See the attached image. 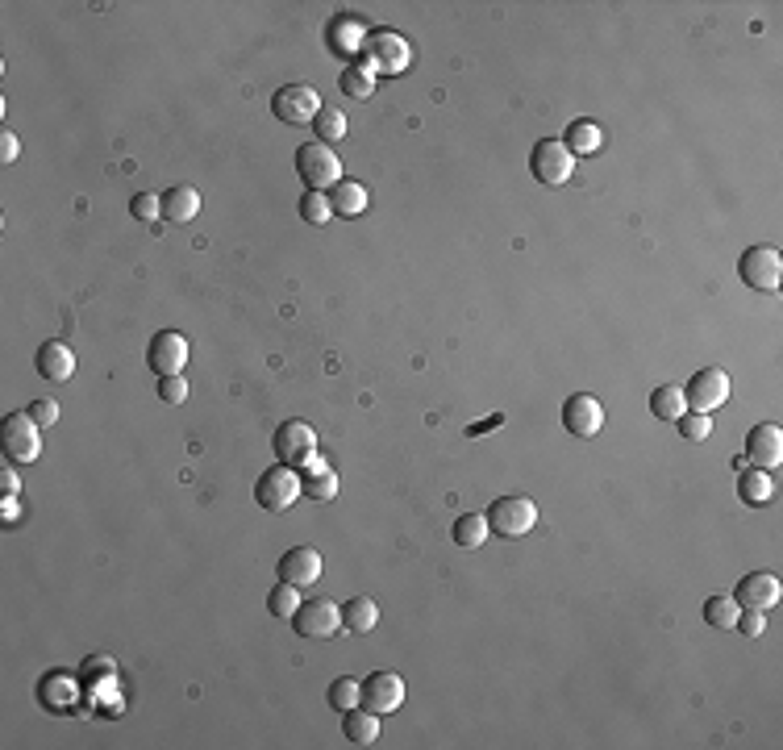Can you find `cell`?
I'll return each instance as SVG.
<instances>
[{
	"label": "cell",
	"mask_w": 783,
	"mask_h": 750,
	"mask_svg": "<svg viewBox=\"0 0 783 750\" xmlns=\"http://www.w3.org/2000/svg\"><path fill=\"white\" fill-rule=\"evenodd\" d=\"M267 609L275 613V617H284V621H292V613L300 609V588L296 584H275L271 592H267Z\"/></svg>",
	"instance_id": "cell-32"
},
{
	"label": "cell",
	"mask_w": 783,
	"mask_h": 750,
	"mask_svg": "<svg viewBox=\"0 0 783 750\" xmlns=\"http://www.w3.org/2000/svg\"><path fill=\"white\" fill-rule=\"evenodd\" d=\"M484 517H488V530L496 538L517 542L538 525V505L529 496H500V500H492V509Z\"/></svg>",
	"instance_id": "cell-2"
},
{
	"label": "cell",
	"mask_w": 783,
	"mask_h": 750,
	"mask_svg": "<svg viewBox=\"0 0 783 750\" xmlns=\"http://www.w3.org/2000/svg\"><path fill=\"white\" fill-rule=\"evenodd\" d=\"M734 625H738V630H742L746 638H759V634L767 630V613H759V609H742Z\"/></svg>",
	"instance_id": "cell-38"
},
{
	"label": "cell",
	"mask_w": 783,
	"mask_h": 750,
	"mask_svg": "<svg viewBox=\"0 0 783 750\" xmlns=\"http://www.w3.org/2000/svg\"><path fill=\"white\" fill-rule=\"evenodd\" d=\"M321 571H325V563H321V555L313 546H292L280 559V580L296 584V588H313L321 580Z\"/></svg>",
	"instance_id": "cell-17"
},
{
	"label": "cell",
	"mask_w": 783,
	"mask_h": 750,
	"mask_svg": "<svg viewBox=\"0 0 783 750\" xmlns=\"http://www.w3.org/2000/svg\"><path fill=\"white\" fill-rule=\"evenodd\" d=\"M296 175L305 180L309 192H325L342 184V159L325 142H305L296 150Z\"/></svg>",
	"instance_id": "cell-3"
},
{
	"label": "cell",
	"mask_w": 783,
	"mask_h": 750,
	"mask_svg": "<svg viewBox=\"0 0 783 750\" xmlns=\"http://www.w3.org/2000/svg\"><path fill=\"white\" fill-rule=\"evenodd\" d=\"M321 109H325L321 96L309 84H284L280 92L271 96V113L280 117L284 125H313Z\"/></svg>",
	"instance_id": "cell-7"
},
{
	"label": "cell",
	"mask_w": 783,
	"mask_h": 750,
	"mask_svg": "<svg viewBox=\"0 0 783 750\" xmlns=\"http://www.w3.org/2000/svg\"><path fill=\"white\" fill-rule=\"evenodd\" d=\"M325 700H330V709L350 713V709L359 705V680H350V675H338V680L325 688Z\"/></svg>",
	"instance_id": "cell-30"
},
{
	"label": "cell",
	"mask_w": 783,
	"mask_h": 750,
	"mask_svg": "<svg viewBox=\"0 0 783 750\" xmlns=\"http://www.w3.org/2000/svg\"><path fill=\"white\" fill-rule=\"evenodd\" d=\"M342 734L355 742V746H371L375 738H380V713L355 705L350 713H342Z\"/></svg>",
	"instance_id": "cell-22"
},
{
	"label": "cell",
	"mask_w": 783,
	"mask_h": 750,
	"mask_svg": "<svg viewBox=\"0 0 783 750\" xmlns=\"http://www.w3.org/2000/svg\"><path fill=\"white\" fill-rule=\"evenodd\" d=\"M675 425H679V434H684L688 442H709V434H713V417L709 413H684Z\"/></svg>",
	"instance_id": "cell-34"
},
{
	"label": "cell",
	"mask_w": 783,
	"mask_h": 750,
	"mask_svg": "<svg viewBox=\"0 0 783 750\" xmlns=\"http://www.w3.org/2000/svg\"><path fill=\"white\" fill-rule=\"evenodd\" d=\"M275 455H280L284 467H309L317 459V434L309 421H284L275 430Z\"/></svg>",
	"instance_id": "cell-8"
},
{
	"label": "cell",
	"mask_w": 783,
	"mask_h": 750,
	"mask_svg": "<svg viewBox=\"0 0 783 750\" xmlns=\"http://www.w3.org/2000/svg\"><path fill=\"white\" fill-rule=\"evenodd\" d=\"M684 400H688V409L692 413H717L725 400H729V375L721 367H704L692 375V384L684 388Z\"/></svg>",
	"instance_id": "cell-11"
},
{
	"label": "cell",
	"mask_w": 783,
	"mask_h": 750,
	"mask_svg": "<svg viewBox=\"0 0 783 750\" xmlns=\"http://www.w3.org/2000/svg\"><path fill=\"white\" fill-rule=\"evenodd\" d=\"M409 42H404L396 30H375L363 38L359 46V63L380 80V75H400L404 67H409Z\"/></svg>",
	"instance_id": "cell-1"
},
{
	"label": "cell",
	"mask_w": 783,
	"mask_h": 750,
	"mask_svg": "<svg viewBox=\"0 0 783 750\" xmlns=\"http://www.w3.org/2000/svg\"><path fill=\"white\" fill-rule=\"evenodd\" d=\"M488 517L484 513H463L459 521H454V542H459L463 550H479L488 542Z\"/></svg>",
	"instance_id": "cell-27"
},
{
	"label": "cell",
	"mask_w": 783,
	"mask_h": 750,
	"mask_svg": "<svg viewBox=\"0 0 783 750\" xmlns=\"http://www.w3.org/2000/svg\"><path fill=\"white\" fill-rule=\"evenodd\" d=\"M650 413L659 417V421H679V417L688 413L684 388H675V384H663V388H654V392H650Z\"/></svg>",
	"instance_id": "cell-26"
},
{
	"label": "cell",
	"mask_w": 783,
	"mask_h": 750,
	"mask_svg": "<svg viewBox=\"0 0 783 750\" xmlns=\"http://www.w3.org/2000/svg\"><path fill=\"white\" fill-rule=\"evenodd\" d=\"M292 625L300 638L325 642L342 630V605H334V600H300V609L292 613Z\"/></svg>",
	"instance_id": "cell-6"
},
{
	"label": "cell",
	"mask_w": 783,
	"mask_h": 750,
	"mask_svg": "<svg viewBox=\"0 0 783 750\" xmlns=\"http://www.w3.org/2000/svg\"><path fill=\"white\" fill-rule=\"evenodd\" d=\"M529 171H534L538 184L559 188L575 175V155L559 138H542V142H534V150H529Z\"/></svg>",
	"instance_id": "cell-4"
},
{
	"label": "cell",
	"mask_w": 783,
	"mask_h": 750,
	"mask_svg": "<svg viewBox=\"0 0 783 750\" xmlns=\"http://www.w3.org/2000/svg\"><path fill=\"white\" fill-rule=\"evenodd\" d=\"M0 442H5L9 463H34L42 455V434H38V421L30 413H9L5 430H0Z\"/></svg>",
	"instance_id": "cell-10"
},
{
	"label": "cell",
	"mask_w": 783,
	"mask_h": 750,
	"mask_svg": "<svg viewBox=\"0 0 783 750\" xmlns=\"http://www.w3.org/2000/svg\"><path fill=\"white\" fill-rule=\"evenodd\" d=\"M313 130H317V142H342L346 138V113L342 109H330L325 105L321 113H317V121H313Z\"/></svg>",
	"instance_id": "cell-29"
},
{
	"label": "cell",
	"mask_w": 783,
	"mask_h": 750,
	"mask_svg": "<svg viewBox=\"0 0 783 750\" xmlns=\"http://www.w3.org/2000/svg\"><path fill=\"white\" fill-rule=\"evenodd\" d=\"M375 625H380V605H375L371 596H355L342 605V630L350 634H371Z\"/></svg>",
	"instance_id": "cell-21"
},
{
	"label": "cell",
	"mask_w": 783,
	"mask_h": 750,
	"mask_svg": "<svg viewBox=\"0 0 783 750\" xmlns=\"http://www.w3.org/2000/svg\"><path fill=\"white\" fill-rule=\"evenodd\" d=\"M17 150H21V146H17V134H13V130L0 134V159L13 163V159H17Z\"/></svg>",
	"instance_id": "cell-39"
},
{
	"label": "cell",
	"mask_w": 783,
	"mask_h": 750,
	"mask_svg": "<svg viewBox=\"0 0 783 750\" xmlns=\"http://www.w3.org/2000/svg\"><path fill=\"white\" fill-rule=\"evenodd\" d=\"M25 413L38 421V430H50V425H59V405H55V400H34V405L25 409Z\"/></svg>",
	"instance_id": "cell-37"
},
{
	"label": "cell",
	"mask_w": 783,
	"mask_h": 750,
	"mask_svg": "<svg viewBox=\"0 0 783 750\" xmlns=\"http://www.w3.org/2000/svg\"><path fill=\"white\" fill-rule=\"evenodd\" d=\"M159 396L167 400V405H184V400H188V380H184V375H163Z\"/></svg>",
	"instance_id": "cell-36"
},
{
	"label": "cell",
	"mask_w": 783,
	"mask_h": 750,
	"mask_svg": "<svg viewBox=\"0 0 783 750\" xmlns=\"http://www.w3.org/2000/svg\"><path fill=\"white\" fill-rule=\"evenodd\" d=\"M159 200H163V221H171V225H184L200 213V192L192 184H175Z\"/></svg>",
	"instance_id": "cell-20"
},
{
	"label": "cell",
	"mask_w": 783,
	"mask_h": 750,
	"mask_svg": "<svg viewBox=\"0 0 783 750\" xmlns=\"http://www.w3.org/2000/svg\"><path fill=\"white\" fill-rule=\"evenodd\" d=\"M779 596H783V584H779V575H771V571H750V575H742L738 588H734L738 609H759V613L775 609Z\"/></svg>",
	"instance_id": "cell-15"
},
{
	"label": "cell",
	"mask_w": 783,
	"mask_h": 750,
	"mask_svg": "<svg viewBox=\"0 0 783 750\" xmlns=\"http://www.w3.org/2000/svg\"><path fill=\"white\" fill-rule=\"evenodd\" d=\"M330 209H334L338 217H359V213H367V188L355 184V180L334 184V188H330Z\"/></svg>",
	"instance_id": "cell-25"
},
{
	"label": "cell",
	"mask_w": 783,
	"mask_h": 750,
	"mask_svg": "<svg viewBox=\"0 0 783 750\" xmlns=\"http://www.w3.org/2000/svg\"><path fill=\"white\" fill-rule=\"evenodd\" d=\"M300 217H305L309 225H325L334 217L330 196H325V192H305V196H300Z\"/></svg>",
	"instance_id": "cell-33"
},
{
	"label": "cell",
	"mask_w": 783,
	"mask_h": 750,
	"mask_svg": "<svg viewBox=\"0 0 783 750\" xmlns=\"http://www.w3.org/2000/svg\"><path fill=\"white\" fill-rule=\"evenodd\" d=\"M184 363H188V338L184 334H175V330H163L150 338L146 346V367L159 375H184Z\"/></svg>",
	"instance_id": "cell-13"
},
{
	"label": "cell",
	"mask_w": 783,
	"mask_h": 750,
	"mask_svg": "<svg viewBox=\"0 0 783 750\" xmlns=\"http://www.w3.org/2000/svg\"><path fill=\"white\" fill-rule=\"evenodd\" d=\"M338 84H342V92H346L350 100H367V96L375 92V75H371L363 63H355V67H346V71H342V80H338Z\"/></svg>",
	"instance_id": "cell-31"
},
{
	"label": "cell",
	"mask_w": 783,
	"mask_h": 750,
	"mask_svg": "<svg viewBox=\"0 0 783 750\" xmlns=\"http://www.w3.org/2000/svg\"><path fill=\"white\" fill-rule=\"evenodd\" d=\"M38 375L42 380H55V384H63V380H71L75 375V355H71V346L67 342H42L38 346Z\"/></svg>",
	"instance_id": "cell-18"
},
{
	"label": "cell",
	"mask_w": 783,
	"mask_h": 750,
	"mask_svg": "<svg viewBox=\"0 0 783 750\" xmlns=\"http://www.w3.org/2000/svg\"><path fill=\"white\" fill-rule=\"evenodd\" d=\"M130 213H134L138 221H159V217H163V200H159L155 192H138V196L130 200Z\"/></svg>",
	"instance_id": "cell-35"
},
{
	"label": "cell",
	"mask_w": 783,
	"mask_h": 750,
	"mask_svg": "<svg viewBox=\"0 0 783 750\" xmlns=\"http://www.w3.org/2000/svg\"><path fill=\"white\" fill-rule=\"evenodd\" d=\"M738 600L734 596H709V600H704V621H709L713 625V630H729V625H734L738 621Z\"/></svg>",
	"instance_id": "cell-28"
},
{
	"label": "cell",
	"mask_w": 783,
	"mask_h": 750,
	"mask_svg": "<svg viewBox=\"0 0 783 750\" xmlns=\"http://www.w3.org/2000/svg\"><path fill=\"white\" fill-rule=\"evenodd\" d=\"M563 425H567V434H575V438H596L604 430V405L592 392H575V396H567V405H563Z\"/></svg>",
	"instance_id": "cell-14"
},
{
	"label": "cell",
	"mask_w": 783,
	"mask_h": 750,
	"mask_svg": "<svg viewBox=\"0 0 783 750\" xmlns=\"http://www.w3.org/2000/svg\"><path fill=\"white\" fill-rule=\"evenodd\" d=\"M0 492H5V496H13V492H17V475H13V467L0 471Z\"/></svg>",
	"instance_id": "cell-40"
},
{
	"label": "cell",
	"mask_w": 783,
	"mask_h": 750,
	"mask_svg": "<svg viewBox=\"0 0 783 750\" xmlns=\"http://www.w3.org/2000/svg\"><path fill=\"white\" fill-rule=\"evenodd\" d=\"M300 492H305L309 500H317V505H325V500L338 496V471L330 463L313 459L309 467H300Z\"/></svg>",
	"instance_id": "cell-19"
},
{
	"label": "cell",
	"mask_w": 783,
	"mask_h": 750,
	"mask_svg": "<svg viewBox=\"0 0 783 750\" xmlns=\"http://www.w3.org/2000/svg\"><path fill=\"white\" fill-rule=\"evenodd\" d=\"M300 496H305V492H300V471L284 467V463L263 471L259 484H255V500H259V509H267V513H288Z\"/></svg>",
	"instance_id": "cell-5"
},
{
	"label": "cell",
	"mask_w": 783,
	"mask_h": 750,
	"mask_svg": "<svg viewBox=\"0 0 783 750\" xmlns=\"http://www.w3.org/2000/svg\"><path fill=\"white\" fill-rule=\"evenodd\" d=\"M563 146L571 150V155H596V150L604 146V134H600V125L596 121H571L567 125V134H563Z\"/></svg>",
	"instance_id": "cell-24"
},
{
	"label": "cell",
	"mask_w": 783,
	"mask_h": 750,
	"mask_svg": "<svg viewBox=\"0 0 783 750\" xmlns=\"http://www.w3.org/2000/svg\"><path fill=\"white\" fill-rule=\"evenodd\" d=\"M738 275H742V284L754 288V292H775L779 280H783L779 250L775 246H750L742 255V263H738Z\"/></svg>",
	"instance_id": "cell-9"
},
{
	"label": "cell",
	"mask_w": 783,
	"mask_h": 750,
	"mask_svg": "<svg viewBox=\"0 0 783 750\" xmlns=\"http://www.w3.org/2000/svg\"><path fill=\"white\" fill-rule=\"evenodd\" d=\"M359 705L371 709V713H380V717L396 713L404 705V680L396 671H371L367 680L359 684Z\"/></svg>",
	"instance_id": "cell-12"
},
{
	"label": "cell",
	"mask_w": 783,
	"mask_h": 750,
	"mask_svg": "<svg viewBox=\"0 0 783 750\" xmlns=\"http://www.w3.org/2000/svg\"><path fill=\"white\" fill-rule=\"evenodd\" d=\"M771 492H775L771 471H763V467H746V471L738 475V496H742V505L759 509V505H767V500H771Z\"/></svg>",
	"instance_id": "cell-23"
},
{
	"label": "cell",
	"mask_w": 783,
	"mask_h": 750,
	"mask_svg": "<svg viewBox=\"0 0 783 750\" xmlns=\"http://www.w3.org/2000/svg\"><path fill=\"white\" fill-rule=\"evenodd\" d=\"M746 463L763 467V471H775L783 463V430L775 421L754 425V430L746 434Z\"/></svg>",
	"instance_id": "cell-16"
}]
</instances>
